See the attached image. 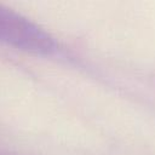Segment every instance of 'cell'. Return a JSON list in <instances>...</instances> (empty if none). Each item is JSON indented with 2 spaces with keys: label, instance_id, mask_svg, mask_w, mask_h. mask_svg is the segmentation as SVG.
<instances>
[{
  "label": "cell",
  "instance_id": "cell-1",
  "mask_svg": "<svg viewBox=\"0 0 155 155\" xmlns=\"http://www.w3.org/2000/svg\"><path fill=\"white\" fill-rule=\"evenodd\" d=\"M0 42L36 54L57 51L54 38L21 13L0 5Z\"/></svg>",
  "mask_w": 155,
  "mask_h": 155
}]
</instances>
